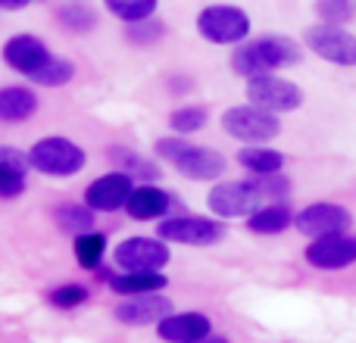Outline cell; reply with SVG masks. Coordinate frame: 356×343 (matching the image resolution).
<instances>
[{"instance_id": "cell-6", "label": "cell", "mask_w": 356, "mask_h": 343, "mask_svg": "<svg viewBox=\"0 0 356 343\" xmlns=\"http://www.w3.org/2000/svg\"><path fill=\"white\" fill-rule=\"evenodd\" d=\"M219 125L232 141L241 144V147H247V144H272L278 135H282V116L266 112L253 103L228 106V110L222 112Z\"/></svg>"}, {"instance_id": "cell-29", "label": "cell", "mask_w": 356, "mask_h": 343, "mask_svg": "<svg viewBox=\"0 0 356 343\" xmlns=\"http://www.w3.org/2000/svg\"><path fill=\"white\" fill-rule=\"evenodd\" d=\"M88 300H91V290L81 281H66V284H56L54 290H47V303L54 309H63V312L81 309Z\"/></svg>"}, {"instance_id": "cell-13", "label": "cell", "mask_w": 356, "mask_h": 343, "mask_svg": "<svg viewBox=\"0 0 356 343\" xmlns=\"http://www.w3.org/2000/svg\"><path fill=\"white\" fill-rule=\"evenodd\" d=\"M131 190H135V178L119 169H110L106 175H97L94 181H88L81 200L97 215H113V212H119V209H125Z\"/></svg>"}, {"instance_id": "cell-23", "label": "cell", "mask_w": 356, "mask_h": 343, "mask_svg": "<svg viewBox=\"0 0 356 343\" xmlns=\"http://www.w3.org/2000/svg\"><path fill=\"white\" fill-rule=\"evenodd\" d=\"M54 19L63 31H69V35H91V31L100 25L97 10H94L88 0H63V3L54 10Z\"/></svg>"}, {"instance_id": "cell-4", "label": "cell", "mask_w": 356, "mask_h": 343, "mask_svg": "<svg viewBox=\"0 0 356 343\" xmlns=\"http://www.w3.org/2000/svg\"><path fill=\"white\" fill-rule=\"evenodd\" d=\"M29 166L31 172L47 178H75L88 166V153L72 137L47 135V137H38L29 147Z\"/></svg>"}, {"instance_id": "cell-15", "label": "cell", "mask_w": 356, "mask_h": 343, "mask_svg": "<svg viewBox=\"0 0 356 343\" xmlns=\"http://www.w3.org/2000/svg\"><path fill=\"white\" fill-rule=\"evenodd\" d=\"M307 265L319 271H341L350 269L356 262V237L350 234H325V237H313L303 250Z\"/></svg>"}, {"instance_id": "cell-7", "label": "cell", "mask_w": 356, "mask_h": 343, "mask_svg": "<svg viewBox=\"0 0 356 343\" xmlns=\"http://www.w3.org/2000/svg\"><path fill=\"white\" fill-rule=\"evenodd\" d=\"M116 271H163L172 262V244L150 234H131L113 246Z\"/></svg>"}, {"instance_id": "cell-36", "label": "cell", "mask_w": 356, "mask_h": 343, "mask_svg": "<svg viewBox=\"0 0 356 343\" xmlns=\"http://www.w3.org/2000/svg\"><path fill=\"white\" fill-rule=\"evenodd\" d=\"M197 343H232L228 337H222V334H207V337H200Z\"/></svg>"}, {"instance_id": "cell-16", "label": "cell", "mask_w": 356, "mask_h": 343, "mask_svg": "<svg viewBox=\"0 0 356 343\" xmlns=\"http://www.w3.org/2000/svg\"><path fill=\"white\" fill-rule=\"evenodd\" d=\"M175 200L178 196L169 194L160 184H135V190H131L122 212L135 221H160V219H166V215H172Z\"/></svg>"}, {"instance_id": "cell-5", "label": "cell", "mask_w": 356, "mask_h": 343, "mask_svg": "<svg viewBox=\"0 0 356 343\" xmlns=\"http://www.w3.org/2000/svg\"><path fill=\"white\" fill-rule=\"evenodd\" d=\"M266 203L263 190H259L257 178H222L209 187L207 209L209 215L228 221V219H247Z\"/></svg>"}, {"instance_id": "cell-14", "label": "cell", "mask_w": 356, "mask_h": 343, "mask_svg": "<svg viewBox=\"0 0 356 343\" xmlns=\"http://www.w3.org/2000/svg\"><path fill=\"white\" fill-rule=\"evenodd\" d=\"M175 312V303L163 294H141V296H122L113 309V319L125 328H147V325H160L166 315Z\"/></svg>"}, {"instance_id": "cell-30", "label": "cell", "mask_w": 356, "mask_h": 343, "mask_svg": "<svg viewBox=\"0 0 356 343\" xmlns=\"http://www.w3.org/2000/svg\"><path fill=\"white\" fill-rule=\"evenodd\" d=\"M75 78V62L66 60V56H50V62L41 69V72L31 78V85L38 87H66L69 81Z\"/></svg>"}, {"instance_id": "cell-24", "label": "cell", "mask_w": 356, "mask_h": 343, "mask_svg": "<svg viewBox=\"0 0 356 343\" xmlns=\"http://www.w3.org/2000/svg\"><path fill=\"white\" fill-rule=\"evenodd\" d=\"M106 253H110V240H106V234L97 231V228L81 231L72 237V256H75V262H79V269H85V271L104 269Z\"/></svg>"}, {"instance_id": "cell-31", "label": "cell", "mask_w": 356, "mask_h": 343, "mask_svg": "<svg viewBox=\"0 0 356 343\" xmlns=\"http://www.w3.org/2000/svg\"><path fill=\"white\" fill-rule=\"evenodd\" d=\"M163 35H166V22H163L160 16H150V19H144V22L125 25V37H129L135 47H154V44L163 41Z\"/></svg>"}, {"instance_id": "cell-20", "label": "cell", "mask_w": 356, "mask_h": 343, "mask_svg": "<svg viewBox=\"0 0 356 343\" xmlns=\"http://www.w3.org/2000/svg\"><path fill=\"white\" fill-rule=\"evenodd\" d=\"M106 287L122 300V296H141V294H163L169 287V275L163 271H113Z\"/></svg>"}, {"instance_id": "cell-28", "label": "cell", "mask_w": 356, "mask_h": 343, "mask_svg": "<svg viewBox=\"0 0 356 343\" xmlns=\"http://www.w3.org/2000/svg\"><path fill=\"white\" fill-rule=\"evenodd\" d=\"M104 10L110 12L116 22L131 25V22H144V19L156 16L160 0H104Z\"/></svg>"}, {"instance_id": "cell-22", "label": "cell", "mask_w": 356, "mask_h": 343, "mask_svg": "<svg viewBox=\"0 0 356 343\" xmlns=\"http://www.w3.org/2000/svg\"><path fill=\"white\" fill-rule=\"evenodd\" d=\"M238 166L247 172V175H278L284 172V153L275 150L272 144H247V147L238 150Z\"/></svg>"}, {"instance_id": "cell-34", "label": "cell", "mask_w": 356, "mask_h": 343, "mask_svg": "<svg viewBox=\"0 0 356 343\" xmlns=\"http://www.w3.org/2000/svg\"><path fill=\"white\" fill-rule=\"evenodd\" d=\"M169 91H172L175 97H181V94L194 91V81H191L188 75H172V78H169Z\"/></svg>"}, {"instance_id": "cell-1", "label": "cell", "mask_w": 356, "mask_h": 343, "mask_svg": "<svg viewBox=\"0 0 356 343\" xmlns=\"http://www.w3.org/2000/svg\"><path fill=\"white\" fill-rule=\"evenodd\" d=\"M303 60V47L288 35H263L253 37V41H244L232 50V72L238 78L250 81L259 78V75H272L282 72V69H294L297 62Z\"/></svg>"}, {"instance_id": "cell-26", "label": "cell", "mask_w": 356, "mask_h": 343, "mask_svg": "<svg viewBox=\"0 0 356 343\" xmlns=\"http://www.w3.org/2000/svg\"><path fill=\"white\" fill-rule=\"evenodd\" d=\"M54 221L63 234L75 237V234L91 231V228L97 225V212H94L85 200H63L54 206Z\"/></svg>"}, {"instance_id": "cell-12", "label": "cell", "mask_w": 356, "mask_h": 343, "mask_svg": "<svg viewBox=\"0 0 356 343\" xmlns=\"http://www.w3.org/2000/svg\"><path fill=\"white\" fill-rule=\"evenodd\" d=\"M294 228L303 237H325V234H347L353 228V212L341 203L319 200L294 212Z\"/></svg>"}, {"instance_id": "cell-8", "label": "cell", "mask_w": 356, "mask_h": 343, "mask_svg": "<svg viewBox=\"0 0 356 343\" xmlns=\"http://www.w3.org/2000/svg\"><path fill=\"white\" fill-rule=\"evenodd\" d=\"M156 237H163L166 244H178V246H216L225 237V225L216 215L178 212V215L160 219Z\"/></svg>"}, {"instance_id": "cell-2", "label": "cell", "mask_w": 356, "mask_h": 343, "mask_svg": "<svg viewBox=\"0 0 356 343\" xmlns=\"http://www.w3.org/2000/svg\"><path fill=\"white\" fill-rule=\"evenodd\" d=\"M154 156L160 162H166L169 169H175L181 178L197 181V184H216V181H222V175L228 172V160L219 150L203 147V144H194L178 135L156 137Z\"/></svg>"}, {"instance_id": "cell-3", "label": "cell", "mask_w": 356, "mask_h": 343, "mask_svg": "<svg viewBox=\"0 0 356 343\" xmlns=\"http://www.w3.org/2000/svg\"><path fill=\"white\" fill-rule=\"evenodd\" d=\"M197 35L207 44L216 47H238V44L250 41L253 19L244 6L234 3H209L197 12Z\"/></svg>"}, {"instance_id": "cell-27", "label": "cell", "mask_w": 356, "mask_h": 343, "mask_svg": "<svg viewBox=\"0 0 356 343\" xmlns=\"http://www.w3.org/2000/svg\"><path fill=\"white\" fill-rule=\"evenodd\" d=\"M209 125V110L203 103H181L169 112V128L178 137H191Z\"/></svg>"}, {"instance_id": "cell-21", "label": "cell", "mask_w": 356, "mask_h": 343, "mask_svg": "<svg viewBox=\"0 0 356 343\" xmlns=\"http://www.w3.org/2000/svg\"><path fill=\"white\" fill-rule=\"evenodd\" d=\"M247 231L259 234V237H275L284 234L288 228H294V212H291L288 203H263L257 212L247 215Z\"/></svg>"}, {"instance_id": "cell-32", "label": "cell", "mask_w": 356, "mask_h": 343, "mask_svg": "<svg viewBox=\"0 0 356 343\" xmlns=\"http://www.w3.org/2000/svg\"><path fill=\"white\" fill-rule=\"evenodd\" d=\"M356 16V0H316V19L325 25H347Z\"/></svg>"}, {"instance_id": "cell-9", "label": "cell", "mask_w": 356, "mask_h": 343, "mask_svg": "<svg viewBox=\"0 0 356 343\" xmlns=\"http://www.w3.org/2000/svg\"><path fill=\"white\" fill-rule=\"evenodd\" d=\"M247 103L259 106L266 112H275V116H284V112H297L303 106V87L297 81L284 78V75H259V78H250L244 87Z\"/></svg>"}, {"instance_id": "cell-25", "label": "cell", "mask_w": 356, "mask_h": 343, "mask_svg": "<svg viewBox=\"0 0 356 343\" xmlns=\"http://www.w3.org/2000/svg\"><path fill=\"white\" fill-rule=\"evenodd\" d=\"M106 156H110V162L119 172H125V175H131V178H141V184H156L163 178L160 162L150 160V156H141L131 147H110Z\"/></svg>"}, {"instance_id": "cell-37", "label": "cell", "mask_w": 356, "mask_h": 343, "mask_svg": "<svg viewBox=\"0 0 356 343\" xmlns=\"http://www.w3.org/2000/svg\"><path fill=\"white\" fill-rule=\"evenodd\" d=\"M353 237H356V234H353Z\"/></svg>"}, {"instance_id": "cell-35", "label": "cell", "mask_w": 356, "mask_h": 343, "mask_svg": "<svg viewBox=\"0 0 356 343\" xmlns=\"http://www.w3.org/2000/svg\"><path fill=\"white\" fill-rule=\"evenodd\" d=\"M35 0H0V12H19V10H29Z\"/></svg>"}, {"instance_id": "cell-18", "label": "cell", "mask_w": 356, "mask_h": 343, "mask_svg": "<svg viewBox=\"0 0 356 343\" xmlns=\"http://www.w3.org/2000/svg\"><path fill=\"white\" fill-rule=\"evenodd\" d=\"M213 334V319L203 312H172L156 325V337L163 343H197Z\"/></svg>"}, {"instance_id": "cell-33", "label": "cell", "mask_w": 356, "mask_h": 343, "mask_svg": "<svg viewBox=\"0 0 356 343\" xmlns=\"http://www.w3.org/2000/svg\"><path fill=\"white\" fill-rule=\"evenodd\" d=\"M257 184L263 190L266 203H288L291 196V181L278 172V175H257Z\"/></svg>"}, {"instance_id": "cell-17", "label": "cell", "mask_w": 356, "mask_h": 343, "mask_svg": "<svg viewBox=\"0 0 356 343\" xmlns=\"http://www.w3.org/2000/svg\"><path fill=\"white\" fill-rule=\"evenodd\" d=\"M29 150L0 144V200H19L29 190Z\"/></svg>"}, {"instance_id": "cell-10", "label": "cell", "mask_w": 356, "mask_h": 343, "mask_svg": "<svg viewBox=\"0 0 356 343\" xmlns=\"http://www.w3.org/2000/svg\"><path fill=\"white\" fill-rule=\"evenodd\" d=\"M303 47L309 53H316L319 60L332 62V66H341V69L356 66V35L350 28H344V25H325V22L307 25Z\"/></svg>"}, {"instance_id": "cell-11", "label": "cell", "mask_w": 356, "mask_h": 343, "mask_svg": "<svg viewBox=\"0 0 356 343\" xmlns=\"http://www.w3.org/2000/svg\"><path fill=\"white\" fill-rule=\"evenodd\" d=\"M50 56H54V50H50L38 35H31V31H16V35H10L3 41V47H0L3 66L13 69L16 75H22V78H29V81L47 66Z\"/></svg>"}, {"instance_id": "cell-19", "label": "cell", "mask_w": 356, "mask_h": 343, "mask_svg": "<svg viewBox=\"0 0 356 343\" xmlns=\"http://www.w3.org/2000/svg\"><path fill=\"white\" fill-rule=\"evenodd\" d=\"M38 100L35 87L29 85H3L0 87V125H22L29 119H35Z\"/></svg>"}]
</instances>
